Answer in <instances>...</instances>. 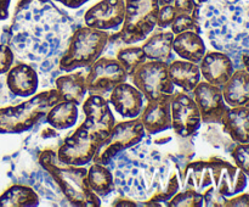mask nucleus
<instances>
[{
  "label": "nucleus",
  "mask_w": 249,
  "mask_h": 207,
  "mask_svg": "<svg viewBox=\"0 0 249 207\" xmlns=\"http://www.w3.org/2000/svg\"><path fill=\"white\" fill-rule=\"evenodd\" d=\"M128 73L116 57L104 56L95 61L87 72V90L89 94L105 96L112 92L114 87L126 82Z\"/></svg>",
  "instance_id": "nucleus-10"
},
{
  "label": "nucleus",
  "mask_w": 249,
  "mask_h": 207,
  "mask_svg": "<svg viewBox=\"0 0 249 207\" xmlns=\"http://www.w3.org/2000/svg\"><path fill=\"white\" fill-rule=\"evenodd\" d=\"M125 19L121 31L111 34L109 43L135 44L142 41L157 27L160 0H124Z\"/></svg>",
  "instance_id": "nucleus-5"
},
{
  "label": "nucleus",
  "mask_w": 249,
  "mask_h": 207,
  "mask_svg": "<svg viewBox=\"0 0 249 207\" xmlns=\"http://www.w3.org/2000/svg\"><path fill=\"white\" fill-rule=\"evenodd\" d=\"M38 194L26 185H14L0 196V206H36Z\"/></svg>",
  "instance_id": "nucleus-28"
},
{
  "label": "nucleus",
  "mask_w": 249,
  "mask_h": 207,
  "mask_svg": "<svg viewBox=\"0 0 249 207\" xmlns=\"http://www.w3.org/2000/svg\"><path fill=\"white\" fill-rule=\"evenodd\" d=\"M215 189L223 196L231 197L245 191L248 185V175L236 165L213 157L208 161Z\"/></svg>",
  "instance_id": "nucleus-15"
},
{
  "label": "nucleus",
  "mask_w": 249,
  "mask_h": 207,
  "mask_svg": "<svg viewBox=\"0 0 249 207\" xmlns=\"http://www.w3.org/2000/svg\"><path fill=\"white\" fill-rule=\"evenodd\" d=\"M58 101L60 97L53 88L18 106L0 109V133H21L32 128Z\"/></svg>",
  "instance_id": "nucleus-6"
},
{
  "label": "nucleus",
  "mask_w": 249,
  "mask_h": 207,
  "mask_svg": "<svg viewBox=\"0 0 249 207\" xmlns=\"http://www.w3.org/2000/svg\"><path fill=\"white\" fill-rule=\"evenodd\" d=\"M139 117L142 122L146 133L155 135V134L168 131L172 128L170 100L146 101Z\"/></svg>",
  "instance_id": "nucleus-19"
},
{
  "label": "nucleus",
  "mask_w": 249,
  "mask_h": 207,
  "mask_svg": "<svg viewBox=\"0 0 249 207\" xmlns=\"http://www.w3.org/2000/svg\"><path fill=\"white\" fill-rule=\"evenodd\" d=\"M175 34L172 31H165L156 27L152 33L143 40L142 50L146 58L151 61L169 63L173 61V40Z\"/></svg>",
  "instance_id": "nucleus-20"
},
{
  "label": "nucleus",
  "mask_w": 249,
  "mask_h": 207,
  "mask_svg": "<svg viewBox=\"0 0 249 207\" xmlns=\"http://www.w3.org/2000/svg\"><path fill=\"white\" fill-rule=\"evenodd\" d=\"M116 58L123 65L125 68L128 77H130L134 73V71L142 65L143 62L147 61L145 53H143L141 46L131 45V44H125L123 48H121L117 53Z\"/></svg>",
  "instance_id": "nucleus-29"
},
{
  "label": "nucleus",
  "mask_w": 249,
  "mask_h": 207,
  "mask_svg": "<svg viewBox=\"0 0 249 207\" xmlns=\"http://www.w3.org/2000/svg\"><path fill=\"white\" fill-rule=\"evenodd\" d=\"M235 165L249 177V143L236 144L231 151Z\"/></svg>",
  "instance_id": "nucleus-31"
},
{
  "label": "nucleus",
  "mask_w": 249,
  "mask_h": 207,
  "mask_svg": "<svg viewBox=\"0 0 249 207\" xmlns=\"http://www.w3.org/2000/svg\"><path fill=\"white\" fill-rule=\"evenodd\" d=\"M39 73L31 63L21 62L12 66L7 72L6 84L16 96H33L39 87Z\"/></svg>",
  "instance_id": "nucleus-18"
},
{
  "label": "nucleus",
  "mask_w": 249,
  "mask_h": 207,
  "mask_svg": "<svg viewBox=\"0 0 249 207\" xmlns=\"http://www.w3.org/2000/svg\"><path fill=\"white\" fill-rule=\"evenodd\" d=\"M39 163L53 177L71 205L80 207L101 205L100 197L88 185V169L84 166L61 163L53 150L43 151L39 155Z\"/></svg>",
  "instance_id": "nucleus-3"
},
{
  "label": "nucleus",
  "mask_w": 249,
  "mask_h": 207,
  "mask_svg": "<svg viewBox=\"0 0 249 207\" xmlns=\"http://www.w3.org/2000/svg\"><path fill=\"white\" fill-rule=\"evenodd\" d=\"M168 206H204L203 195L196 190H186V191H178L168 202Z\"/></svg>",
  "instance_id": "nucleus-30"
},
{
  "label": "nucleus",
  "mask_w": 249,
  "mask_h": 207,
  "mask_svg": "<svg viewBox=\"0 0 249 207\" xmlns=\"http://www.w3.org/2000/svg\"><path fill=\"white\" fill-rule=\"evenodd\" d=\"M108 101L119 116L133 119L140 116L145 105V96L135 85L123 82L112 89Z\"/></svg>",
  "instance_id": "nucleus-16"
},
{
  "label": "nucleus",
  "mask_w": 249,
  "mask_h": 207,
  "mask_svg": "<svg viewBox=\"0 0 249 207\" xmlns=\"http://www.w3.org/2000/svg\"><path fill=\"white\" fill-rule=\"evenodd\" d=\"M201 75L206 82L223 88L235 72V65L223 51H207L198 63Z\"/></svg>",
  "instance_id": "nucleus-17"
},
{
  "label": "nucleus",
  "mask_w": 249,
  "mask_h": 207,
  "mask_svg": "<svg viewBox=\"0 0 249 207\" xmlns=\"http://www.w3.org/2000/svg\"><path fill=\"white\" fill-rule=\"evenodd\" d=\"M226 207H236V206H246L249 207V194L247 192H240V194L231 196L230 199L226 197L225 205Z\"/></svg>",
  "instance_id": "nucleus-33"
},
{
  "label": "nucleus",
  "mask_w": 249,
  "mask_h": 207,
  "mask_svg": "<svg viewBox=\"0 0 249 207\" xmlns=\"http://www.w3.org/2000/svg\"><path fill=\"white\" fill-rule=\"evenodd\" d=\"M87 183L91 191L99 197H105L114 191L113 172L108 166L94 162L88 169Z\"/></svg>",
  "instance_id": "nucleus-27"
},
{
  "label": "nucleus",
  "mask_w": 249,
  "mask_h": 207,
  "mask_svg": "<svg viewBox=\"0 0 249 207\" xmlns=\"http://www.w3.org/2000/svg\"><path fill=\"white\" fill-rule=\"evenodd\" d=\"M168 75L173 84L186 93H192L202 78L198 63L186 60L170 61L168 63Z\"/></svg>",
  "instance_id": "nucleus-23"
},
{
  "label": "nucleus",
  "mask_w": 249,
  "mask_h": 207,
  "mask_svg": "<svg viewBox=\"0 0 249 207\" xmlns=\"http://www.w3.org/2000/svg\"><path fill=\"white\" fill-rule=\"evenodd\" d=\"M11 0H0V21L6 19L9 16V6Z\"/></svg>",
  "instance_id": "nucleus-34"
},
{
  "label": "nucleus",
  "mask_w": 249,
  "mask_h": 207,
  "mask_svg": "<svg viewBox=\"0 0 249 207\" xmlns=\"http://www.w3.org/2000/svg\"><path fill=\"white\" fill-rule=\"evenodd\" d=\"M173 51L181 57V60L199 63L207 53V48L201 34L195 31H186L175 34Z\"/></svg>",
  "instance_id": "nucleus-22"
},
{
  "label": "nucleus",
  "mask_w": 249,
  "mask_h": 207,
  "mask_svg": "<svg viewBox=\"0 0 249 207\" xmlns=\"http://www.w3.org/2000/svg\"><path fill=\"white\" fill-rule=\"evenodd\" d=\"M15 61V54L10 45L0 44V75L9 72Z\"/></svg>",
  "instance_id": "nucleus-32"
},
{
  "label": "nucleus",
  "mask_w": 249,
  "mask_h": 207,
  "mask_svg": "<svg viewBox=\"0 0 249 207\" xmlns=\"http://www.w3.org/2000/svg\"><path fill=\"white\" fill-rule=\"evenodd\" d=\"M204 1H206V0H195V2H196V4L198 5V6H201V5L203 4Z\"/></svg>",
  "instance_id": "nucleus-38"
},
{
  "label": "nucleus",
  "mask_w": 249,
  "mask_h": 207,
  "mask_svg": "<svg viewBox=\"0 0 249 207\" xmlns=\"http://www.w3.org/2000/svg\"><path fill=\"white\" fill-rule=\"evenodd\" d=\"M84 24L100 31H121L125 19L124 0H100L85 11Z\"/></svg>",
  "instance_id": "nucleus-12"
},
{
  "label": "nucleus",
  "mask_w": 249,
  "mask_h": 207,
  "mask_svg": "<svg viewBox=\"0 0 249 207\" xmlns=\"http://www.w3.org/2000/svg\"><path fill=\"white\" fill-rule=\"evenodd\" d=\"M170 116L173 131L182 138L194 135L201 127V112L194 97L186 92L174 93L170 99Z\"/></svg>",
  "instance_id": "nucleus-11"
},
{
  "label": "nucleus",
  "mask_w": 249,
  "mask_h": 207,
  "mask_svg": "<svg viewBox=\"0 0 249 207\" xmlns=\"http://www.w3.org/2000/svg\"><path fill=\"white\" fill-rule=\"evenodd\" d=\"M197 19L199 34H206L211 44L218 38L247 37L249 0H206Z\"/></svg>",
  "instance_id": "nucleus-2"
},
{
  "label": "nucleus",
  "mask_w": 249,
  "mask_h": 207,
  "mask_svg": "<svg viewBox=\"0 0 249 207\" xmlns=\"http://www.w3.org/2000/svg\"><path fill=\"white\" fill-rule=\"evenodd\" d=\"M145 128L140 117L116 123L104 140L92 161L108 166L116 156L140 143L145 136Z\"/></svg>",
  "instance_id": "nucleus-8"
},
{
  "label": "nucleus",
  "mask_w": 249,
  "mask_h": 207,
  "mask_svg": "<svg viewBox=\"0 0 249 207\" xmlns=\"http://www.w3.org/2000/svg\"><path fill=\"white\" fill-rule=\"evenodd\" d=\"M87 72L84 70L62 75L56 77L55 89L57 92L60 101H72L80 105L84 101L87 90Z\"/></svg>",
  "instance_id": "nucleus-21"
},
{
  "label": "nucleus",
  "mask_w": 249,
  "mask_h": 207,
  "mask_svg": "<svg viewBox=\"0 0 249 207\" xmlns=\"http://www.w3.org/2000/svg\"><path fill=\"white\" fill-rule=\"evenodd\" d=\"M221 126L235 143H249V106L230 107Z\"/></svg>",
  "instance_id": "nucleus-24"
},
{
  "label": "nucleus",
  "mask_w": 249,
  "mask_h": 207,
  "mask_svg": "<svg viewBox=\"0 0 249 207\" xmlns=\"http://www.w3.org/2000/svg\"><path fill=\"white\" fill-rule=\"evenodd\" d=\"M146 101H165L174 95L175 85L168 75V63L147 60L129 77Z\"/></svg>",
  "instance_id": "nucleus-7"
},
{
  "label": "nucleus",
  "mask_w": 249,
  "mask_h": 207,
  "mask_svg": "<svg viewBox=\"0 0 249 207\" xmlns=\"http://www.w3.org/2000/svg\"><path fill=\"white\" fill-rule=\"evenodd\" d=\"M102 143L101 139L80 124L61 144L56 151V157L65 165L85 166L91 162Z\"/></svg>",
  "instance_id": "nucleus-9"
},
{
  "label": "nucleus",
  "mask_w": 249,
  "mask_h": 207,
  "mask_svg": "<svg viewBox=\"0 0 249 207\" xmlns=\"http://www.w3.org/2000/svg\"><path fill=\"white\" fill-rule=\"evenodd\" d=\"M73 31L71 19L53 0H19L9 29V45L21 60L31 61L32 66L38 62L41 70L49 71L46 63L58 65Z\"/></svg>",
  "instance_id": "nucleus-1"
},
{
  "label": "nucleus",
  "mask_w": 249,
  "mask_h": 207,
  "mask_svg": "<svg viewBox=\"0 0 249 207\" xmlns=\"http://www.w3.org/2000/svg\"><path fill=\"white\" fill-rule=\"evenodd\" d=\"M82 105L85 116L82 124L104 141L116 124L108 101L102 95L89 94Z\"/></svg>",
  "instance_id": "nucleus-13"
},
{
  "label": "nucleus",
  "mask_w": 249,
  "mask_h": 207,
  "mask_svg": "<svg viewBox=\"0 0 249 207\" xmlns=\"http://www.w3.org/2000/svg\"><path fill=\"white\" fill-rule=\"evenodd\" d=\"M53 1H57V2H61V4L63 5V6L68 7V6H70V2H71V0H53Z\"/></svg>",
  "instance_id": "nucleus-37"
},
{
  "label": "nucleus",
  "mask_w": 249,
  "mask_h": 207,
  "mask_svg": "<svg viewBox=\"0 0 249 207\" xmlns=\"http://www.w3.org/2000/svg\"><path fill=\"white\" fill-rule=\"evenodd\" d=\"M111 33L88 26H77L71 36L65 53L58 61L61 72L89 68L99 60L109 44Z\"/></svg>",
  "instance_id": "nucleus-4"
},
{
  "label": "nucleus",
  "mask_w": 249,
  "mask_h": 207,
  "mask_svg": "<svg viewBox=\"0 0 249 207\" xmlns=\"http://www.w3.org/2000/svg\"><path fill=\"white\" fill-rule=\"evenodd\" d=\"M221 90L230 107L249 106V73L246 70H235Z\"/></svg>",
  "instance_id": "nucleus-25"
},
{
  "label": "nucleus",
  "mask_w": 249,
  "mask_h": 207,
  "mask_svg": "<svg viewBox=\"0 0 249 207\" xmlns=\"http://www.w3.org/2000/svg\"><path fill=\"white\" fill-rule=\"evenodd\" d=\"M242 63H243V70H246L249 73V55L248 54L242 55Z\"/></svg>",
  "instance_id": "nucleus-36"
},
{
  "label": "nucleus",
  "mask_w": 249,
  "mask_h": 207,
  "mask_svg": "<svg viewBox=\"0 0 249 207\" xmlns=\"http://www.w3.org/2000/svg\"><path fill=\"white\" fill-rule=\"evenodd\" d=\"M89 0H71L70 2V9H78V7H80L82 5H84L85 2H88Z\"/></svg>",
  "instance_id": "nucleus-35"
},
{
  "label": "nucleus",
  "mask_w": 249,
  "mask_h": 207,
  "mask_svg": "<svg viewBox=\"0 0 249 207\" xmlns=\"http://www.w3.org/2000/svg\"><path fill=\"white\" fill-rule=\"evenodd\" d=\"M192 97L198 106L203 123L221 124L230 106L224 100L220 87L211 84L206 80L199 82L192 90Z\"/></svg>",
  "instance_id": "nucleus-14"
},
{
  "label": "nucleus",
  "mask_w": 249,
  "mask_h": 207,
  "mask_svg": "<svg viewBox=\"0 0 249 207\" xmlns=\"http://www.w3.org/2000/svg\"><path fill=\"white\" fill-rule=\"evenodd\" d=\"M78 105L72 101H58L51 107L45 116L49 126L57 131L68 129L77 123Z\"/></svg>",
  "instance_id": "nucleus-26"
}]
</instances>
